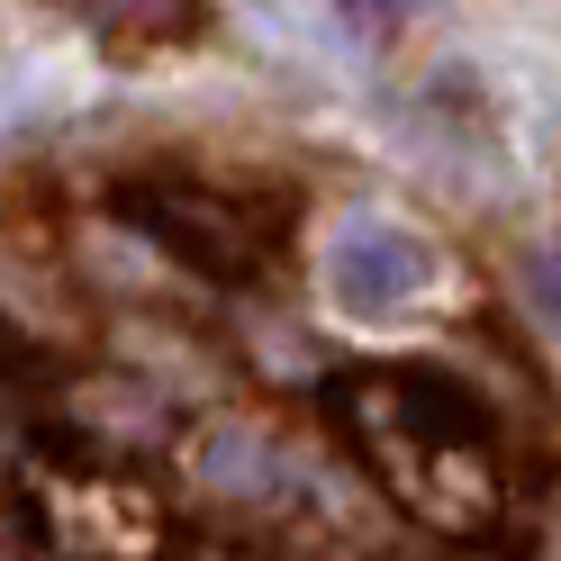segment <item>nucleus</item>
Masks as SVG:
<instances>
[{
	"mask_svg": "<svg viewBox=\"0 0 561 561\" xmlns=\"http://www.w3.org/2000/svg\"><path fill=\"white\" fill-rule=\"evenodd\" d=\"M335 10L354 19V27H399V19L416 10V0H335Z\"/></svg>",
	"mask_w": 561,
	"mask_h": 561,
	"instance_id": "nucleus-4",
	"label": "nucleus"
},
{
	"mask_svg": "<svg viewBox=\"0 0 561 561\" xmlns=\"http://www.w3.org/2000/svg\"><path fill=\"white\" fill-rule=\"evenodd\" d=\"M127 218L146 227V236L163 244V254H182L199 280H244V272L263 263L254 227H244L227 199L191 191V182H163V191H127Z\"/></svg>",
	"mask_w": 561,
	"mask_h": 561,
	"instance_id": "nucleus-1",
	"label": "nucleus"
},
{
	"mask_svg": "<svg viewBox=\"0 0 561 561\" xmlns=\"http://www.w3.org/2000/svg\"><path fill=\"white\" fill-rule=\"evenodd\" d=\"M64 19H82L100 46H118V55H154V46H191L208 10L199 0H55Z\"/></svg>",
	"mask_w": 561,
	"mask_h": 561,
	"instance_id": "nucleus-3",
	"label": "nucleus"
},
{
	"mask_svg": "<svg viewBox=\"0 0 561 561\" xmlns=\"http://www.w3.org/2000/svg\"><path fill=\"white\" fill-rule=\"evenodd\" d=\"M327 280H335V299H344V308H399L416 280H426V244L399 236V227H380V218H363V227H344V236H335Z\"/></svg>",
	"mask_w": 561,
	"mask_h": 561,
	"instance_id": "nucleus-2",
	"label": "nucleus"
}]
</instances>
